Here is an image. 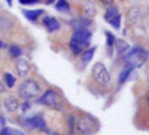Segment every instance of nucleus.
<instances>
[{
	"mask_svg": "<svg viewBox=\"0 0 149 135\" xmlns=\"http://www.w3.org/2000/svg\"><path fill=\"white\" fill-rule=\"evenodd\" d=\"M124 58H125L127 67L136 68V67H142L149 59V52L143 48H134L124 55Z\"/></svg>",
	"mask_w": 149,
	"mask_h": 135,
	"instance_id": "f257e3e1",
	"label": "nucleus"
},
{
	"mask_svg": "<svg viewBox=\"0 0 149 135\" xmlns=\"http://www.w3.org/2000/svg\"><path fill=\"white\" fill-rule=\"evenodd\" d=\"M74 129L81 135H91L97 131V122L90 116L82 114L74 119Z\"/></svg>",
	"mask_w": 149,
	"mask_h": 135,
	"instance_id": "f03ea898",
	"label": "nucleus"
},
{
	"mask_svg": "<svg viewBox=\"0 0 149 135\" xmlns=\"http://www.w3.org/2000/svg\"><path fill=\"white\" fill-rule=\"evenodd\" d=\"M40 94V85L33 79H27L26 82L21 83L19 86V96L26 98V100H31V98L37 96Z\"/></svg>",
	"mask_w": 149,
	"mask_h": 135,
	"instance_id": "7ed1b4c3",
	"label": "nucleus"
},
{
	"mask_svg": "<svg viewBox=\"0 0 149 135\" xmlns=\"http://www.w3.org/2000/svg\"><path fill=\"white\" fill-rule=\"evenodd\" d=\"M39 103H42V104H45V105H48V107H51V108H54V110H60V112H63V103H61V100H60V96L54 92V91H46L43 95H42V98L39 100Z\"/></svg>",
	"mask_w": 149,
	"mask_h": 135,
	"instance_id": "20e7f679",
	"label": "nucleus"
},
{
	"mask_svg": "<svg viewBox=\"0 0 149 135\" xmlns=\"http://www.w3.org/2000/svg\"><path fill=\"white\" fill-rule=\"evenodd\" d=\"M93 79L98 83V85H107L110 82V76H109V71L104 67V64L102 63H95L93 65Z\"/></svg>",
	"mask_w": 149,
	"mask_h": 135,
	"instance_id": "39448f33",
	"label": "nucleus"
},
{
	"mask_svg": "<svg viewBox=\"0 0 149 135\" xmlns=\"http://www.w3.org/2000/svg\"><path fill=\"white\" fill-rule=\"evenodd\" d=\"M22 125L27 126L29 129H40V131H45L48 132V128L45 125V120L40 114H34L29 119H22Z\"/></svg>",
	"mask_w": 149,
	"mask_h": 135,
	"instance_id": "423d86ee",
	"label": "nucleus"
},
{
	"mask_svg": "<svg viewBox=\"0 0 149 135\" xmlns=\"http://www.w3.org/2000/svg\"><path fill=\"white\" fill-rule=\"evenodd\" d=\"M72 39H74L78 43H81L82 46H88L90 45V39H91V31L88 28L78 27V28H74Z\"/></svg>",
	"mask_w": 149,
	"mask_h": 135,
	"instance_id": "0eeeda50",
	"label": "nucleus"
},
{
	"mask_svg": "<svg viewBox=\"0 0 149 135\" xmlns=\"http://www.w3.org/2000/svg\"><path fill=\"white\" fill-rule=\"evenodd\" d=\"M15 68H17L18 74H19L21 77L29 76V73H30V64H29V61H27L26 58H19V59H17Z\"/></svg>",
	"mask_w": 149,
	"mask_h": 135,
	"instance_id": "6e6552de",
	"label": "nucleus"
},
{
	"mask_svg": "<svg viewBox=\"0 0 149 135\" xmlns=\"http://www.w3.org/2000/svg\"><path fill=\"white\" fill-rule=\"evenodd\" d=\"M43 25L46 27L48 31H57V30H60V22L54 17H45L43 18Z\"/></svg>",
	"mask_w": 149,
	"mask_h": 135,
	"instance_id": "1a4fd4ad",
	"label": "nucleus"
},
{
	"mask_svg": "<svg viewBox=\"0 0 149 135\" xmlns=\"http://www.w3.org/2000/svg\"><path fill=\"white\" fill-rule=\"evenodd\" d=\"M5 107H6L8 112H17V110L19 108V101L15 96H9V98L5 100Z\"/></svg>",
	"mask_w": 149,
	"mask_h": 135,
	"instance_id": "9d476101",
	"label": "nucleus"
},
{
	"mask_svg": "<svg viewBox=\"0 0 149 135\" xmlns=\"http://www.w3.org/2000/svg\"><path fill=\"white\" fill-rule=\"evenodd\" d=\"M84 14H85L86 18H93V17H95L97 9H95V6H94L93 2H85V3H84Z\"/></svg>",
	"mask_w": 149,
	"mask_h": 135,
	"instance_id": "9b49d317",
	"label": "nucleus"
},
{
	"mask_svg": "<svg viewBox=\"0 0 149 135\" xmlns=\"http://www.w3.org/2000/svg\"><path fill=\"white\" fill-rule=\"evenodd\" d=\"M22 14L26 15L27 19H30V21H36L37 18H39V17L43 14V10H42V9H36V10H24Z\"/></svg>",
	"mask_w": 149,
	"mask_h": 135,
	"instance_id": "f8f14e48",
	"label": "nucleus"
},
{
	"mask_svg": "<svg viewBox=\"0 0 149 135\" xmlns=\"http://www.w3.org/2000/svg\"><path fill=\"white\" fill-rule=\"evenodd\" d=\"M12 24H14V21H12L10 15H2L0 17V30H6V28L12 27Z\"/></svg>",
	"mask_w": 149,
	"mask_h": 135,
	"instance_id": "ddd939ff",
	"label": "nucleus"
},
{
	"mask_svg": "<svg viewBox=\"0 0 149 135\" xmlns=\"http://www.w3.org/2000/svg\"><path fill=\"white\" fill-rule=\"evenodd\" d=\"M118 14H119V12H118V8H116V6H109L107 10H106V14H104V19H106L107 22H110Z\"/></svg>",
	"mask_w": 149,
	"mask_h": 135,
	"instance_id": "4468645a",
	"label": "nucleus"
},
{
	"mask_svg": "<svg viewBox=\"0 0 149 135\" xmlns=\"http://www.w3.org/2000/svg\"><path fill=\"white\" fill-rule=\"evenodd\" d=\"M115 43H116L118 54H121V55H125V54L130 51V46H128V43H127L125 40H116Z\"/></svg>",
	"mask_w": 149,
	"mask_h": 135,
	"instance_id": "2eb2a0df",
	"label": "nucleus"
},
{
	"mask_svg": "<svg viewBox=\"0 0 149 135\" xmlns=\"http://www.w3.org/2000/svg\"><path fill=\"white\" fill-rule=\"evenodd\" d=\"M94 52H95V48H91V49H86L85 52H81V58H82V63L88 64L90 61L93 59L94 56Z\"/></svg>",
	"mask_w": 149,
	"mask_h": 135,
	"instance_id": "dca6fc26",
	"label": "nucleus"
},
{
	"mask_svg": "<svg viewBox=\"0 0 149 135\" xmlns=\"http://www.w3.org/2000/svg\"><path fill=\"white\" fill-rule=\"evenodd\" d=\"M69 46H70V49H72V52H73L74 55H81V52H82V49H84V46H82L81 43H78V42L74 40V39H72V40H70Z\"/></svg>",
	"mask_w": 149,
	"mask_h": 135,
	"instance_id": "f3484780",
	"label": "nucleus"
},
{
	"mask_svg": "<svg viewBox=\"0 0 149 135\" xmlns=\"http://www.w3.org/2000/svg\"><path fill=\"white\" fill-rule=\"evenodd\" d=\"M55 8H57V10H60V12H69V9H70L67 0H58L57 5H55Z\"/></svg>",
	"mask_w": 149,
	"mask_h": 135,
	"instance_id": "a211bd4d",
	"label": "nucleus"
},
{
	"mask_svg": "<svg viewBox=\"0 0 149 135\" xmlns=\"http://www.w3.org/2000/svg\"><path fill=\"white\" fill-rule=\"evenodd\" d=\"M5 85H6V88H14V85H15V76H12L10 73H5Z\"/></svg>",
	"mask_w": 149,
	"mask_h": 135,
	"instance_id": "6ab92c4d",
	"label": "nucleus"
},
{
	"mask_svg": "<svg viewBox=\"0 0 149 135\" xmlns=\"http://www.w3.org/2000/svg\"><path fill=\"white\" fill-rule=\"evenodd\" d=\"M131 71H133V68H131V67H127L125 70H122V71H121V74H119V79H118V83H119V85H122L124 82H125V80L128 79V74H130Z\"/></svg>",
	"mask_w": 149,
	"mask_h": 135,
	"instance_id": "aec40b11",
	"label": "nucleus"
},
{
	"mask_svg": "<svg viewBox=\"0 0 149 135\" xmlns=\"http://www.w3.org/2000/svg\"><path fill=\"white\" fill-rule=\"evenodd\" d=\"M21 48L19 46H17V45H14V46H10L9 48V56L10 58H18L19 55H21Z\"/></svg>",
	"mask_w": 149,
	"mask_h": 135,
	"instance_id": "412c9836",
	"label": "nucleus"
},
{
	"mask_svg": "<svg viewBox=\"0 0 149 135\" xmlns=\"http://www.w3.org/2000/svg\"><path fill=\"white\" fill-rule=\"evenodd\" d=\"M109 24H110V25L113 27V28H121V15L118 14L113 19H112V21L109 22Z\"/></svg>",
	"mask_w": 149,
	"mask_h": 135,
	"instance_id": "4be33fe9",
	"label": "nucleus"
},
{
	"mask_svg": "<svg viewBox=\"0 0 149 135\" xmlns=\"http://www.w3.org/2000/svg\"><path fill=\"white\" fill-rule=\"evenodd\" d=\"M106 37H107V46H109V48H112V46L115 45V42H116L115 36L112 34V33H109V31H106Z\"/></svg>",
	"mask_w": 149,
	"mask_h": 135,
	"instance_id": "5701e85b",
	"label": "nucleus"
},
{
	"mask_svg": "<svg viewBox=\"0 0 149 135\" xmlns=\"http://www.w3.org/2000/svg\"><path fill=\"white\" fill-rule=\"evenodd\" d=\"M21 5H36L39 3V0H19Z\"/></svg>",
	"mask_w": 149,
	"mask_h": 135,
	"instance_id": "b1692460",
	"label": "nucleus"
},
{
	"mask_svg": "<svg viewBox=\"0 0 149 135\" xmlns=\"http://www.w3.org/2000/svg\"><path fill=\"white\" fill-rule=\"evenodd\" d=\"M12 134V129L10 128H3L2 132H0V135H10Z\"/></svg>",
	"mask_w": 149,
	"mask_h": 135,
	"instance_id": "393cba45",
	"label": "nucleus"
},
{
	"mask_svg": "<svg viewBox=\"0 0 149 135\" xmlns=\"http://www.w3.org/2000/svg\"><path fill=\"white\" fill-rule=\"evenodd\" d=\"M10 135H24V132L17 131V129H12V134H10Z\"/></svg>",
	"mask_w": 149,
	"mask_h": 135,
	"instance_id": "a878e982",
	"label": "nucleus"
},
{
	"mask_svg": "<svg viewBox=\"0 0 149 135\" xmlns=\"http://www.w3.org/2000/svg\"><path fill=\"white\" fill-rule=\"evenodd\" d=\"M115 0H102V3H104V5H112Z\"/></svg>",
	"mask_w": 149,
	"mask_h": 135,
	"instance_id": "bb28decb",
	"label": "nucleus"
},
{
	"mask_svg": "<svg viewBox=\"0 0 149 135\" xmlns=\"http://www.w3.org/2000/svg\"><path fill=\"white\" fill-rule=\"evenodd\" d=\"M0 48H6V43H5V42H2V40H0Z\"/></svg>",
	"mask_w": 149,
	"mask_h": 135,
	"instance_id": "cd10ccee",
	"label": "nucleus"
},
{
	"mask_svg": "<svg viewBox=\"0 0 149 135\" xmlns=\"http://www.w3.org/2000/svg\"><path fill=\"white\" fill-rule=\"evenodd\" d=\"M54 2H55V0H46V3H48V5H52Z\"/></svg>",
	"mask_w": 149,
	"mask_h": 135,
	"instance_id": "c85d7f7f",
	"label": "nucleus"
},
{
	"mask_svg": "<svg viewBox=\"0 0 149 135\" xmlns=\"http://www.w3.org/2000/svg\"><path fill=\"white\" fill-rule=\"evenodd\" d=\"M3 91H5V88H3V85L0 83V92H3Z\"/></svg>",
	"mask_w": 149,
	"mask_h": 135,
	"instance_id": "c756f323",
	"label": "nucleus"
},
{
	"mask_svg": "<svg viewBox=\"0 0 149 135\" xmlns=\"http://www.w3.org/2000/svg\"><path fill=\"white\" fill-rule=\"evenodd\" d=\"M8 3H9V5H12V0H8Z\"/></svg>",
	"mask_w": 149,
	"mask_h": 135,
	"instance_id": "7c9ffc66",
	"label": "nucleus"
},
{
	"mask_svg": "<svg viewBox=\"0 0 149 135\" xmlns=\"http://www.w3.org/2000/svg\"><path fill=\"white\" fill-rule=\"evenodd\" d=\"M148 101H149V94H148Z\"/></svg>",
	"mask_w": 149,
	"mask_h": 135,
	"instance_id": "2f4dec72",
	"label": "nucleus"
}]
</instances>
